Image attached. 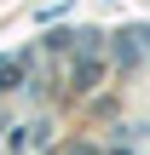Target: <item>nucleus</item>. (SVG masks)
Returning <instances> with one entry per match:
<instances>
[{
	"label": "nucleus",
	"mask_w": 150,
	"mask_h": 155,
	"mask_svg": "<svg viewBox=\"0 0 150 155\" xmlns=\"http://www.w3.org/2000/svg\"><path fill=\"white\" fill-rule=\"evenodd\" d=\"M98 69H104V63H98V58L87 52V58L75 63V86H92V81H98Z\"/></svg>",
	"instance_id": "obj_1"
},
{
	"label": "nucleus",
	"mask_w": 150,
	"mask_h": 155,
	"mask_svg": "<svg viewBox=\"0 0 150 155\" xmlns=\"http://www.w3.org/2000/svg\"><path fill=\"white\" fill-rule=\"evenodd\" d=\"M110 155H127V150H110Z\"/></svg>",
	"instance_id": "obj_4"
},
{
	"label": "nucleus",
	"mask_w": 150,
	"mask_h": 155,
	"mask_svg": "<svg viewBox=\"0 0 150 155\" xmlns=\"http://www.w3.org/2000/svg\"><path fill=\"white\" fill-rule=\"evenodd\" d=\"M17 81H23V63H12V69H0V92H17Z\"/></svg>",
	"instance_id": "obj_2"
},
{
	"label": "nucleus",
	"mask_w": 150,
	"mask_h": 155,
	"mask_svg": "<svg viewBox=\"0 0 150 155\" xmlns=\"http://www.w3.org/2000/svg\"><path fill=\"white\" fill-rule=\"evenodd\" d=\"M64 155H92V150H64Z\"/></svg>",
	"instance_id": "obj_3"
}]
</instances>
